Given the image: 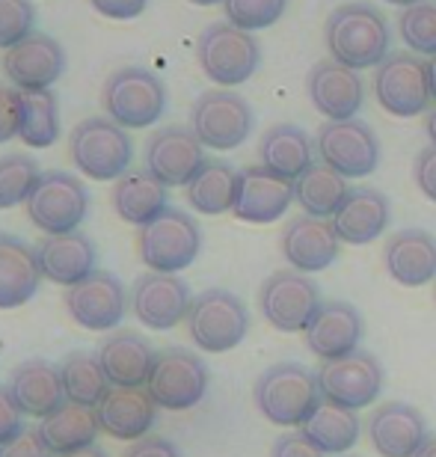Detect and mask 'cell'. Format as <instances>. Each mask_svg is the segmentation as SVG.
<instances>
[{"instance_id":"1","label":"cell","mask_w":436,"mask_h":457,"mask_svg":"<svg viewBox=\"0 0 436 457\" xmlns=\"http://www.w3.org/2000/svg\"><path fill=\"white\" fill-rule=\"evenodd\" d=\"M324 42L341 66L374 69L389 57V24L371 4H341L326 18Z\"/></svg>"},{"instance_id":"2","label":"cell","mask_w":436,"mask_h":457,"mask_svg":"<svg viewBox=\"0 0 436 457\" xmlns=\"http://www.w3.org/2000/svg\"><path fill=\"white\" fill-rule=\"evenodd\" d=\"M69 158L80 176L93 181H119L134 161V143L113 119L89 116L71 128Z\"/></svg>"},{"instance_id":"3","label":"cell","mask_w":436,"mask_h":457,"mask_svg":"<svg viewBox=\"0 0 436 457\" xmlns=\"http://www.w3.org/2000/svg\"><path fill=\"white\" fill-rule=\"evenodd\" d=\"M259 413L274 425L283 428H303V422L315 413L321 404V389H317V378L306 365L297 362H279L267 369L256 380L252 389Z\"/></svg>"},{"instance_id":"4","label":"cell","mask_w":436,"mask_h":457,"mask_svg":"<svg viewBox=\"0 0 436 457\" xmlns=\"http://www.w3.org/2000/svg\"><path fill=\"white\" fill-rule=\"evenodd\" d=\"M196 60L208 80H214L220 89H232L247 84L256 75L261 62V45L256 42V36L241 30V27L217 21L199 33Z\"/></svg>"},{"instance_id":"5","label":"cell","mask_w":436,"mask_h":457,"mask_svg":"<svg viewBox=\"0 0 436 457\" xmlns=\"http://www.w3.org/2000/svg\"><path fill=\"white\" fill-rule=\"evenodd\" d=\"M102 104L107 119H113L125 131H143L167 111V87L149 69L125 66L104 80Z\"/></svg>"},{"instance_id":"6","label":"cell","mask_w":436,"mask_h":457,"mask_svg":"<svg viewBox=\"0 0 436 457\" xmlns=\"http://www.w3.org/2000/svg\"><path fill=\"white\" fill-rule=\"evenodd\" d=\"M24 208L42 235H71L80 232L89 214V190L71 172L48 170L36 181Z\"/></svg>"},{"instance_id":"7","label":"cell","mask_w":436,"mask_h":457,"mask_svg":"<svg viewBox=\"0 0 436 457\" xmlns=\"http://www.w3.org/2000/svg\"><path fill=\"white\" fill-rule=\"evenodd\" d=\"M199 250H202L199 223L181 208H167L137 232L140 262L154 273H181L196 262Z\"/></svg>"},{"instance_id":"8","label":"cell","mask_w":436,"mask_h":457,"mask_svg":"<svg viewBox=\"0 0 436 457\" xmlns=\"http://www.w3.org/2000/svg\"><path fill=\"white\" fill-rule=\"evenodd\" d=\"M187 333L208 353L234 351L250 333V312L238 295L226 288H208L193 297L187 312Z\"/></svg>"},{"instance_id":"9","label":"cell","mask_w":436,"mask_h":457,"mask_svg":"<svg viewBox=\"0 0 436 457\" xmlns=\"http://www.w3.org/2000/svg\"><path fill=\"white\" fill-rule=\"evenodd\" d=\"M252 107L232 89H208L190 107V131L199 143L217 152H229L247 140L252 131Z\"/></svg>"},{"instance_id":"10","label":"cell","mask_w":436,"mask_h":457,"mask_svg":"<svg viewBox=\"0 0 436 457\" xmlns=\"http://www.w3.org/2000/svg\"><path fill=\"white\" fill-rule=\"evenodd\" d=\"M145 389L160 410H190L208 392V365L187 347H167L154 360Z\"/></svg>"},{"instance_id":"11","label":"cell","mask_w":436,"mask_h":457,"mask_svg":"<svg viewBox=\"0 0 436 457\" xmlns=\"http://www.w3.org/2000/svg\"><path fill=\"white\" fill-rule=\"evenodd\" d=\"M317 389L321 398L344 410H362L374 404L383 392V369L377 356L368 351H353L339 360H330L317 369Z\"/></svg>"},{"instance_id":"12","label":"cell","mask_w":436,"mask_h":457,"mask_svg":"<svg viewBox=\"0 0 436 457\" xmlns=\"http://www.w3.org/2000/svg\"><path fill=\"white\" fill-rule=\"evenodd\" d=\"M259 309L270 327L283 333H306L308 321L321 309V291L306 273L276 270L259 291Z\"/></svg>"},{"instance_id":"13","label":"cell","mask_w":436,"mask_h":457,"mask_svg":"<svg viewBox=\"0 0 436 457\" xmlns=\"http://www.w3.org/2000/svg\"><path fill=\"white\" fill-rule=\"evenodd\" d=\"M374 93L377 102L386 113L392 116H419L428 111L431 98V80H428V62L413 57L410 51H395L377 66L374 75Z\"/></svg>"},{"instance_id":"14","label":"cell","mask_w":436,"mask_h":457,"mask_svg":"<svg viewBox=\"0 0 436 457\" xmlns=\"http://www.w3.org/2000/svg\"><path fill=\"white\" fill-rule=\"evenodd\" d=\"M317 154L321 163L344 179H366L380 163V140L366 122L344 119L317 128Z\"/></svg>"},{"instance_id":"15","label":"cell","mask_w":436,"mask_h":457,"mask_svg":"<svg viewBox=\"0 0 436 457\" xmlns=\"http://www.w3.org/2000/svg\"><path fill=\"white\" fill-rule=\"evenodd\" d=\"M193 306L190 286L178 273H143L131 286V312L149 330H172Z\"/></svg>"},{"instance_id":"16","label":"cell","mask_w":436,"mask_h":457,"mask_svg":"<svg viewBox=\"0 0 436 457\" xmlns=\"http://www.w3.org/2000/svg\"><path fill=\"white\" fill-rule=\"evenodd\" d=\"M6 80L21 93H42L51 89L66 71V51L48 33H30L24 42L4 51L0 60Z\"/></svg>"},{"instance_id":"17","label":"cell","mask_w":436,"mask_h":457,"mask_svg":"<svg viewBox=\"0 0 436 457\" xmlns=\"http://www.w3.org/2000/svg\"><path fill=\"white\" fill-rule=\"evenodd\" d=\"M128 295L119 277L107 270L89 273L84 282L66 288V312L71 321L80 324L89 333H107L113 327H119L128 309Z\"/></svg>"},{"instance_id":"18","label":"cell","mask_w":436,"mask_h":457,"mask_svg":"<svg viewBox=\"0 0 436 457\" xmlns=\"http://www.w3.org/2000/svg\"><path fill=\"white\" fill-rule=\"evenodd\" d=\"M205 161V145L185 125L160 128L145 143V170L167 187H187Z\"/></svg>"},{"instance_id":"19","label":"cell","mask_w":436,"mask_h":457,"mask_svg":"<svg viewBox=\"0 0 436 457\" xmlns=\"http://www.w3.org/2000/svg\"><path fill=\"white\" fill-rule=\"evenodd\" d=\"M294 203V181H288L267 167H247L238 172V194L232 214L243 223H276Z\"/></svg>"},{"instance_id":"20","label":"cell","mask_w":436,"mask_h":457,"mask_svg":"<svg viewBox=\"0 0 436 457\" xmlns=\"http://www.w3.org/2000/svg\"><path fill=\"white\" fill-rule=\"evenodd\" d=\"M306 89L315 111L324 113L330 122L353 119L366 104V84H362L359 71L341 66L335 60L315 62L306 78Z\"/></svg>"},{"instance_id":"21","label":"cell","mask_w":436,"mask_h":457,"mask_svg":"<svg viewBox=\"0 0 436 457\" xmlns=\"http://www.w3.org/2000/svg\"><path fill=\"white\" fill-rule=\"evenodd\" d=\"M362 330L366 327H362L357 306L344 300H326L306 327V347L324 362L339 360V356L359 351Z\"/></svg>"},{"instance_id":"22","label":"cell","mask_w":436,"mask_h":457,"mask_svg":"<svg viewBox=\"0 0 436 457\" xmlns=\"http://www.w3.org/2000/svg\"><path fill=\"white\" fill-rule=\"evenodd\" d=\"M368 440L383 457H415L428 443V422L415 407L389 401L368 419Z\"/></svg>"},{"instance_id":"23","label":"cell","mask_w":436,"mask_h":457,"mask_svg":"<svg viewBox=\"0 0 436 457\" xmlns=\"http://www.w3.org/2000/svg\"><path fill=\"white\" fill-rule=\"evenodd\" d=\"M98 362L116 389H145V383L152 378L154 360L158 351L152 347L149 339H143L134 330H116L98 347Z\"/></svg>"},{"instance_id":"24","label":"cell","mask_w":436,"mask_h":457,"mask_svg":"<svg viewBox=\"0 0 436 457\" xmlns=\"http://www.w3.org/2000/svg\"><path fill=\"white\" fill-rule=\"evenodd\" d=\"M36 250V262H39L42 279L53 282V286L71 288L84 282L89 273H95V244L89 241L84 232L71 235H45Z\"/></svg>"},{"instance_id":"25","label":"cell","mask_w":436,"mask_h":457,"mask_svg":"<svg viewBox=\"0 0 436 457\" xmlns=\"http://www.w3.org/2000/svg\"><path fill=\"white\" fill-rule=\"evenodd\" d=\"M283 255L300 273L326 270L339 259V235L330 220L300 214L283 228Z\"/></svg>"},{"instance_id":"26","label":"cell","mask_w":436,"mask_h":457,"mask_svg":"<svg viewBox=\"0 0 436 457\" xmlns=\"http://www.w3.org/2000/svg\"><path fill=\"white\" fill-rule=\"evenodd\" d=\"M6 389L24 416L48 419L53 410L66 404L60 365L48 360H24L21 365H15Z\"/></svg>"},{"instance_id":"27","label":"cell","mask_w":436,"mask_h":457,"mask_svg":"<svg viewBox=\"0 0 436 457\" xmlns=\"http://www.w3.org/2000/svg\"><path fill=\"white\" fill-rule=\"evenodd\" d=\"M98 425L107 436L122 443H137L149 436L154 419H158V404L152 401L149 389H111L107 398L95 407Z\"/></svg>"},{"instance_id":"28","label":"cell","mask_w":436,"mask_h":457,"mask_svg":"<svg viewBox=\"0 0 436 457\" xmlns=\"http://www.w3.org/2000/svg\"><path fill=\"white\" fill-rule=\"evenodd\" d=\"M383 262L389 277L407 288L428 286L436 277V241L424 228H401L389 237Z\"/></svg>"},{"instance_id":"29","label":"cell","mask_w":436,"mask_h":457,"mask_svg":"<svg viewBox=\"0 0 436 457\" xmlns=\"http://www.w3.org/2000/svg\"><path fill=\"white\" fill-rule=\"evenodd\" d=\"M389 199L374 187H350L341 208L333 217L335 235L344 244H371L389 226Z\"/></svg>"},{"instance_id":"30","label":"cell","mask_w":436,"mask_h":457,"mask_svg":"<svg viewBox=\"0 0 436 457\" xmlns=\"http://www.w3.org/2000/svg\"><path fill=\"white\" fill-rule=\"evenodd\" d=\"M42 286V270L36 250L21 237L0 232V309H18L30 303Z\"/></svg>"},{"instance_id":"31","label":"cell","mask_w":436,"mask_h":457,"mask_svg":"<svg viewBox=\"0 0 436 457\" xmlns=\"http://www.w3.org/2000/svg\"><path fill=\"white\" fill-rule=\"evenodd\" d=\"M113 212L131 226H145L167 212V185H160L149 170H128L119 181H113L111 194Z\"/></svg>"},{"instance_id":"32","label":"cell","mask_w":436,"mask_h":457,"mask_svg":"<svg viewBox=\"0 0 436 457\" xmlns=\"http://www.w3.org/2000/svg\"><path fill=\"white\" fill-rule=\"evenodd\" d=\"M259 154L261 167H267L270 172H276V176L288 181H297L312 167V140H308L303 128L283 122L267 128L265 137H261Z\"/></svg>"},{"instance_id":"33","label":"cell","mask_w":436,"mask_h":457,"mask_svg":"<svg viewBox=\"0 0 436 457\" xmlns=\"http://www.w3.org/2000/svg\"><path fill=\"white\" fill-rule=\"evenodd\" d=\"M42 440L48 443L53 454H69L95 445V436L102 431L98 416L93 407H80L66 401L60 410H53L48 419H42L39 425Z\"/></svg>"},{"instance_id":"34","label":"cell","mask_w":436,"mask_h":457,"mask_svg":"<svg viewBox=\"0 0 436 457\" xmlns=\"http://www.w3.org/2000/svg\"><path fill=\"white\" fill-rule=\"evenodd\" d=\"M185 194L193 212L208 214V217L226 214V212H232L234 194H238V172L232 170V163L208 158L202 163V170L190 179Z\"/></svg>"},{"instance_id":"35","label":"cell","mask_w":436,"mask_h":457,"mask_svg":"<svg viewBox=\"0 0 436 457\" xmlns=\"http://www.w3.org/2000/svg\"><path fill=\"white\" fill-rule=\"evenodd\" d=\"M359 416L357 410H344L330 401H321L315 413L303 422V431L324 454H341L357 445L359 440Z\"/></svg>"},{"instance_id":"36","label":"cell","mask_w":436,"mask_h":457,"mask_svg":"<svg viewBox=\"0 0 436 457\" xmlns=\"http://www.w3.org/2000/svg\"><path fill=\"white\" fill-rule=\"evenodd\" d=\"M350 194L348 181L339 176L335 170H330L326 163H312L303 176L294 181V203L303 208L308 217H335V212L341 208L344 196Z\"/></svg>"},{"instance_id":"37","label":"cell","mask_w":436,"mask_h":457,"mask_svg":"<svg viewBox=\"0 0 436 457\" xmlns=\"http://www.w3.org/2000/svg\"><path fill=\"white\" fill-rule=\"evenodd\" d=\"M60 378L62 389H66V401L80 407H98L111 392V380L98 362V356L86 351H71L66 360L60 362Z\"/></svg>"},{"instance_id":"38","label":"cell","mask_w":436,"mask_h":457,"mask_svg":"<svg viewBox=\"0 0 436 457\" xmlns=\"http://www.w3.org/2000/svg\"><path fill=\"white\" fill-rule=\"evenodd\" d=\"M18 140L27 149H51L60 140V102L51 89L21 93V128Z\"/></svg>"},{"instance_id":"39","label":"cell","mask_w":436,"mask_h":457,"mask_svg":"<svg viewBox=\"0 0 436 457\" xmlns=\"http://www.w3.org/2000/svg\"><path fill=\"white\" fill-rule=\"evenodd\" d=\"M39 176L42 170L30 154H4L0 158V212L27 203Z\"/></svg>"},{"instance_id":"40","label":"cell","mask_w":436,"mask_h":457,"mask_svg":"<svg viewBox=\"0 0 436 457\" xmlns=\"http://www.w3.org/2000/svg\"><path fill=\"white\" fill-rule=\"evenodd\" d=\"M398 27H401L404 42L410 45L413 51L436 57V4L433 0H422V4H415V6H407L401 18H398Z\"/></svg>"},{"instance_id":"41","label":"cell","mask_w":436,"mask_h":457,"mask_svg":"<svg viewBox=\"0 0 436 457\" xmlns=\"http://www.w3.org/2000/svg\"><path fill=\"white\" fill-rule=\"evenodd\" d=\"M226 21L241 27V30H265L274 27L285 15L288 0H223Z\"/></svg>"},{"instance_id":"42","label":"cell","mask_w":436,"mask_h":457,"mask_svg":"<svg viewBox=\"0 0 436 457\" xmlns=\"http://www.w3.org/2000/svg\"><path fill=\"white\" fill-rule=\"evenodd\" d=\"M33 24L36 9L30 0H0V51H9L12 45L36 33Z\"/></svg>"},{"instance_id":"43","label":"cell","mask_w":436,"mask_h":457,"mask_svg":"<svg viewBox=\"0 0 436 457\" xmlns=\"http://www.w3.org/2000/svg\"><path fill=\"white\" fill-rule=\"evenodd\" d=\"M18 128H21V89L0 84V143L18 137Z\"/></svg>"},{"instance_id":"44","label":"cell","mask_w":436,"mask_h":457,"mask_svg":"<svg viewBox=\"0 0 436 457\" xmlns=\"http://www.w3.org/2000/svg\"><path fill=\"white\" fill-rule=\"evenodd\" d=\"M0 457H53V452L48 449V443L42 440L39 428H24L15 440H9L4 449H0Z\"/></svg>"},{"instance_id":"45","label":"cell","mask_w":436,"mask_h":457,"mask_svg":"<svg viewBox=\"0 0 436 457\" xmlns=\"http://www.w3.org/2000/svg\"><path fill=\"white\" fill-rule=\"evenodd\" d=\"M270 457H324V452L303 431H288L274 440Z\"/></svg>"},{"instance_id":"46","label":"cell","mask_w":436,"mask_h":457,"mask_svg":"<svg viewBox=\"0 0 436 457\" xmlns=\"http://www.w3.org/2000/svg\"><path fill=\"white\" fill-rule=\"evenodd\" d=\"M21 419H24V413L18 410L12 395H9V389L0 386V449H4L9 440H15V436L24 431Z\"/></svg>"},{"instance_id":"47","label":"cell","mask_w":436,"mask_h":457,"mask_svg":"<svg viewBox=\"0 0 436 457\" xmlns=\"http://www.w3.org/2000/svg\"><path fill=\"white\" fill-rule=\"evenodd\" d=\"M89 6H93L98 15L111 18V21H131V18L145 12L149 0H89Z\"/></svg>"},{"instance_id":"48","label":"cell","mask_w":436,"mask_h":457,"mask_svg":"<svg viewBox=\"0 0 436 457\" xmlns=\"http://www.w3.org/2000/svg\"><path fill=\"white\" fill-rule=\"evenodd\" d=\"M413 176H415V185H419L422 194L436 203V145H428V149L419 152Z\"/></svg>"},{"instance_id":"49","label":"cell","mask_w":436,"mask_h":457,"mask_svg":"<svg viewBox=\"0 0 436 457\" xmlns=\"http://www.w3.org/2000/svg\"><path fill=\"white\" fill-rule=\"evenodd\" d=\"M122 457H181L176 443L172 440H163V436H143V440L131 443L128 452H125Z\"/></svg>"},{"instance_id":"50","label":"cell","mask_w":436,"mask_h":457,"mask_svg":"<svg viewBox=\"0 0 436 457\" xmlns=\"http://www.w3.org/2000/svg\"><path fill=\"white\" fill-rule=\"evenodd\" d=\"M53 457H107L102 445H89V449H80V452H69V454H53Z\"/></svg>"},{"instance_id":"51","label":"cell","mask_w":436,"mask_h":457,"mask_svg":"<svg viewBox=\"0 0 436 457\" xmlns=\"http://www.w3.org/2000/svg\"><path fill=\"white\" fill-rule=\"evenodd\" d=\"M424 131H428V137H431V143L436 145V107L428 113V119H424Z\"/></svg>"},{"instance_id":"52","label":"cell","mask_w":436,"mask_h":457,"mask_svg":"<svg viewBox=\"0 0 436 457\" xmlns=\"http://www.w3.org/2000/svg\"><path fill=\"white\" fill-rule=\"evenodd\" d=\"M415 457H436V436H428V443L422 445Z\"/></svg>"},{"instance_id":"53","label":"cell","mask_w":436,"mask_h":457,"mask_svg":"<svg viewBox=\"0 0 436 457\" xmlns=\"http://www.w3.org/2000/svg\"><path fill=\"white\" fill-rule=\"evenodd\" d=\"M428 80H431V98L436 102V57H431L428 62Z\"/></svg>"},{"instance_id":"54","label":"cell","mask_w":436,"mask_h":457,"mask_svg":"<svg viewBox=\"0 0 436 457\" xmlns=\"http://www.w3.org/2000/svg\"><path fill=\"white\" fill-rule=\"evenodd\" d=\"M389 4H398V6H415V4H422V0H389Z\"/></svg>"},{"instance_id":"55","label":"cell","mask_w":436,"mask_h":457,"mask_svg":"<svg viewBox=\"0 0 436 457\" xmlns=\"http://www.w3.org/2000/svg\"><path fill=\"white\" fill-rule=\"evenodd\" d=\"M190 4H196V6H217V4H223V0H190Z\"/></svg>"}]
</instances>
